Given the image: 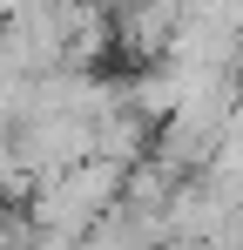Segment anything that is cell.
Here are the masks:
<instances>
[{"mask_svg":"<svg viewBox=\"0 0 243 250\" xmlns=\"http://www.w3.org/2000/svg\"><path fill=\"white\" fill-rule=\"evenodd\" d=\"M122 183H128V169L122 163H101V156H88V163L61 169V176H47L34 183V196H27V216H34L40 237H61V244H81L108 209L122 203Z\"/></svg>","mask_w":243,"mask_h":250,"instance_id":"6da1fadb","label":"cell"}]
</instances>
